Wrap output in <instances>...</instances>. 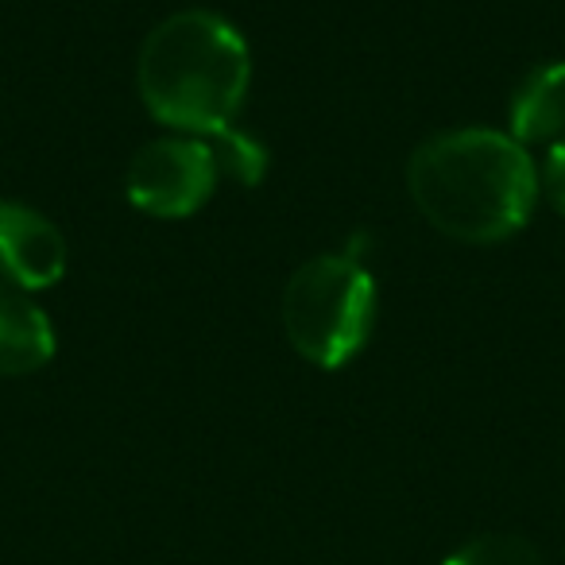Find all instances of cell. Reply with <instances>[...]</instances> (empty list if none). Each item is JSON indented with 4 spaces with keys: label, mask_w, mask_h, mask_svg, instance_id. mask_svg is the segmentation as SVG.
Here are the masks:
<instances>
[{
    "label": "cell",
    "mask_w": 565,
    "mask_h": 565,
    "mask_svg": "<svg viewBox=\"0 0 565 565\" xmlns=\"http://www.w3.org/2000/svg\"><path fill=\"white\" fill-rule=\"evenodd\" d=\"M407 190L438 233L465 244L515 236L539 205V167L531 151L495 128H454L418 143Z\"/></svg>",
    "instance_id": "obj_1"
},
{
    "label": "cell",
    "mask_w": 565,
    "mask_h": 565,
    "mask_svg": "<svg viewBox=\"0 0 565 565\" xmlns=\"http://www.w3.org/2000/svg\"><path fill=\"white\" fill-rule=\"evenodd\" d=\"M136 82L159 125L179 136H213L233 125L248 102L252 51L225 17L186 9L151 28Z\"/></svg>",
    "instance_id": "obj_2"
},
{
    "label": "cell",
    "mask_w": 565,
    "mask_h": 565,
    "mask_svg": "<svg viewBox=\"0 0 565 565\" xmlns=\"http://www.w3.org/2000/svg\"><path fill=\"white\" fill-rule=\"evenodd\" d=\"M282 330L318 369H341L364 349L376 322V282L349 252L302 264L282 287Z\"/></svg>",
    "instance_id": "obj_3"
},
{
    "label": "cell",
    "mask_w": 565,
    "mask_h": 565,
    "mask_svg": "<svg viewBox=\"0 0 565 565\" xmlns=\"http://www.w3.org/2000/svg\"><path fill=\"white\" fill-rule=\"evenodd\" d=\"M217 159L202 136H167L151 140L128 163V202L159 221L198 213L217 190Z\"/></svg>",
    "instance_id": "obj_4"
},
{
    "label": "cell",
    "mask_w": 565,
    "mask_h": 565,
    "mask_svg": "<svg viewBox=\"0 0 565 565\" xmlns=\"http://www.w3.org/2000/svg\"><path fill=\"white\" fill-rule=\"evenodd\" d=\"M66 275V241L55 221L20 202H0V279L17 291H47Z\"/></svg>",
    "instance_id": "obj_5"
},
{
    "label": "cell",
    "mask_w": 565,
    "mask_h": 565,
    "mask_svg": "<svg viewBox=\"0 0 565 565\" xmlns=\"http://www.w3.org/2000/svg\"><path fill=\"white\" fill-rule=\"evenodd\" d=\"M55 356V326L51 318L17 291L0 282V376H28Z\"/></svg>",
    "instance_id": "obj_6"
},
{
    "label": "cell",
    "mask_w": 565,
    "mask_h": 565,
    "mask_svg": "<svg viewBox=\"0 0 565 565\" xmlns=\"http://www.w3.org/2000/svg\"><path fill=\"white\" fill-rule=\"evenodd\" d=\"M508 136L523 148L565 140V63H542L519 82Z\"/></svg>",
    "instance_id": "obj_7"
},
{
    "label": "cell",
    "mask_w": 565,
    "mask_h": 565,
    "mask_svg": "<svg viewBox=\"0 0 565 565\" xmlns=\"http://www.w3.org/2000/svg\"><path fill=\"white\" fill-rule=\"evenodd\" d=\"M210 143L213 159H217V171L228 174V179L244 182V186H256L267 171V151L259 140H252L248 132H241L236 125L221 128L213 136H202Z\"/></svg>",
    "instance_id": "obj_8"
},
{
    "label": "cell",
    "mask_w": 565,
    "mask_h": 565,
    "mask_svg": "<svg viewBox=\"0 0 565 565\" xmlns=\"http://www.w3.org/2000/svg\"><path fill=\"white\" fill-rule=\"evenodd\" d=\"M446 565H542V554L519 534H480L457 546Z\"/></svg>",
    "instance_id": "obj_9"
},
{
    "label": "cell",
    "mask_w": 565,
    "mask_h": 565,
    "mask_svg": "<svg viewBox=\"0 0 565 565\" xmlns=\"http://www.w3.org/2000/svg\"><path fill=\"white\" fill-rule=\"evenodd\" d=\"M542 186H546L550 202L565 213V140L550 143L546 151V167H542Z\"/></svg>",
    "instance_id": "obj_10"
}]
</instances>
